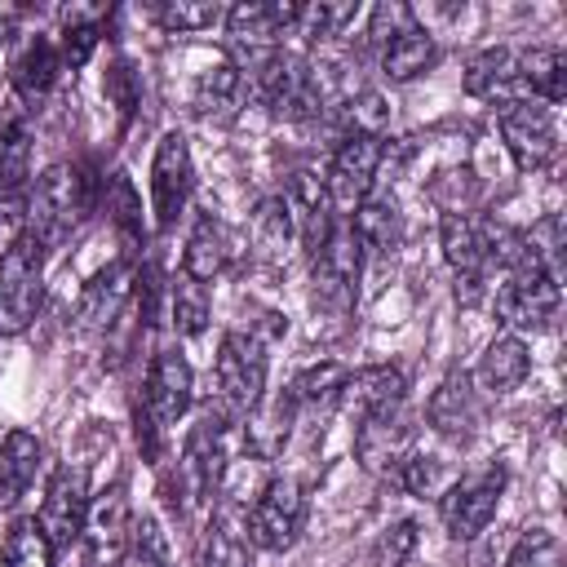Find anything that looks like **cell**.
<instances>
[{"label":"cell","mask_w":567,"mask_h":567,"mask_svg":"<svg viewBox=\"0 0 567 567\" xmlns=\"http://www.w3.org/2000/svg\"><path fill=\"white\" fill-rule=\"evenodd\" d=\"M89 208H93V190H89L84 168L80 164H49L31 186L22 230H31L44 248H53L84 221Z\"/></svg>","instance_id":"6da1fadb"},{"label":"cell","mask_w":567,"mask_h":567,"mask_svg":"<svg viewBox=\"0 0 567 567\" xmlns=\"http://www.w3.org/2000/svg\"><path fill=\"white\" fill-rule=\"evenodd\" d=\"M44 297V244L22 230L0 252V337H18Z\"/></svg>","instance_id":"7a4b0ae2"},{"label":"cell","mask_w":567,"mask_h":567,"mask_svg":"<svg viewBox=\"0 0 567 567\" xmlns=\"http://www.w3.org/2000/svg\"><path fill=\"white\" fill-rule=\"evenodd\" d=\"M359 266H363V244L354 239L350 226H337L328 244L310 257V301L332 315L350 310L359 288Z\"/></svg>","instance_id":"3957f363"},{"label":"cell","mask_w":567,"mask_h":567,"mask_svg":"<svg viewBox=\"0 0 567 567\" xmlns=\"http://www.w3.org/2000/svg\"><path fill=\"white\" fill-rule=\"evenodd\" d=\"M306 523V487L297 478H270L248 514V540L266 554H284L297 545Z\"/></svg>","instance_id":"277c9868"},{"label":"cell","mask_w":567,"mask_h":567,"mask_svg":"<svg viewBox=\"0 0 567 567\" xmlns=\"http://www.w3.org/2000/svg\"><path fill=\"white\" fill-rule=\"evenodd\" d=\"M501 492H505V470L501 465H487V470H474V474L456 478L443 492V501H439V514H443L447 536L474 540L478 532H487V523L496 518Z\"/></svg>","instance_id":"5b68a950"},{"label":"cell","mask_w":567,"mask_h":567,"mask_svg":"<svg viewBox=\"0 0 567 567\" xmlns=\"http://www.w3.org/2000/svg\"><path fill=\"white\" fill-rule=\"evenodd\" d=\"M217 385L235 412H252L266 399V350L252 332H226L217 346Z\"/></svg>","instance_id":"8992f818"},{"label":"cell","mask_w":567,"mask_h":567,"mask_svg":"<svg viewBox=\"0 0 567 567\" xmlns=\"http://www.w3.org/2000/svg\"><path fill=\"white\" fill-rule=\"evenodd\" d=\"M89 474L80 461H66L53 470L44 505H40V532L53 549H66L71 540H80L84 532V514H89Z\"/></svg>","instance_id":"52a82bcc"},{"label":"cell","mask_w":567,"mask_h":567,"mask_svg":"<svg viewBox=\"0 0 567 567\" xmlns=\"http://www.w3.org/2000/svg\"><path fill=\"white\" fill-rule=\"evenodd\" d=\"M501 137L509 159L523 173H536L554 159L558 151V128H554V111L540 102H505L501 106Z\"/></svg>","instance_id":"ba28073f"},{"label":"cell","mask_w":567,"mask_h":567,"mask_svg":"<svg viewBox=\"0 0 567 567\" xmlns=\"http://www.w3.org/2000/svg\"><path fill=\"white\" fill-rule=\"evenodd\" d=\"M381 155H385L381 137H346V142L332 151V164H328V177H323L328 204H332V208L354 213V208L372 195V182H377Z\"/></svg>","instance_id":"9c48e42d"},{"label":"cell","mask_w":567,"mask_h":567,"mask_svg":"<svg viewBox=\"0 0 567 567\" xmlns=\"http://www.w3.org/2000/svg\"><path fill=\"white\" fill-rule=\"evenodd\" d=\"M558 301H563L558 275H549V270H540V266L514 270V275H505V284L496 288V315H501L509 328H545V323L558 315Z\"/></svg>","instance_id":"30bf717a"},{"label":"cell","mask_w":567,"mask_h":567,"mask_svg":"<svg viewBox=\"0 0 567 567\" xmlns=\"http://www.w3.org/2000/svg\"><path fill=\"white\" fill-rule=\"evenodd\" d=\"M190 177H195V164H190L186 137L164 133L159 146H155V159H151V204H155V226L159 230H168L177 221V213L186 208Z\"/></svg>","instance_id":"8fae6325"},{"label":"cell","mask_w":567,"mask_h":567,"mask_svg":"<svg viewBox=\"0 0 567 567\" xmlns=\"http://www.w3.org/2000/svg\"><path fill=\"white\" fill-rule=\"evenodd\" d=\"M221 470H226V416L217 408H208L186 439L177 478H182L186 496L199 501V496H213V487L221 483Z\"/></svg>","instance_id":"7c38bea8"},{"label":"cell","mask_w":567,"mask_h":567,"mask_svg":"<svg viewBox=\"0 0 567 567\" xmlns=\"http://www.w3.org/2000/svg\"><path fill=\"white\" fill-rule=\"evenodd\" d=\"M128 501H124V483H111L97 501H89V514H84V554H89V567H115L124 558V545H128Z\"/></svg>","instance_id":"4fadbf2b"},{"label":"cell","mask_w":567,"mask_h":567,"mask_svg":"<svg viewBox=\"0 0 567 567\" xmlns=\"http://www.w3.org/2000/svg\"><path fill=\"white\" fill-rule=\"evenodd\" d=\"M354 452H359V465L368 474H390L394 478V470L416 452V434L403 421V412L363 416L359 421V434H354Z\"/></svg>","instance_id":"5bb4252c"},{"label":"cell","mask_w":567,"mask_h":567,"mask_svg":"<svg viewBox=\"0 0 567 567\" xmlns=\"http://www.w3.org/2000/svg\"><path fill=\"white\" fill-rule=\"evenodd\" d=\"M133 284H137L133 261H111V266H102V270L84 284V292H80L75 323H80L84 332H106V328H115V319L124 315V306H128V297H133Z\"/></svg>","instance_id":"9a60e30c"},{"label":"cell","mask_w":567,"mask_h":567,"mask_svg":"<svg viewBox=\"0 0 567 567\" xmlns=\"http://www.w3.org/2000/svg\"><path fill=\"white\" fill-rule=\"evenodd\" d=\"M292 22H297V4H284V0H244V4L226 9V31L248 53L279 49V35H288Z\"/></svg>","instance_id":"2e32d148"},{"label":"cell","mask_w":567,"mask_h":567,"mask_svg":"<svg viewBox=\"0 0 567 567\" xmlns=\"http://www.w3.org/2000/svg\"><path fill=\"white\" fill-rule=\"evenodd\" d=\"M190 390H195L190 363L177 350H159L151 359V372H146V416L155 425L182 421L186 408H190Z\"/></svg>","instance_id":"e0dca14e"},{"label":"cell","mask_w":567,"mask_h":567,"mask_svg":"<svg viewBox=\"0 0 567 567\" xmlns=\"http://www.w3.org/2000/svg\"><path fill=\"white\" fill-rule=\"evenodd\" d=\"M408 394V377L390 363H372V368H359L346 377L341 385V403L363 421V416H381V412H399Z\"/></svg>","instance_id":"ac0fdd59"},{"label":"cell","mask_w":567,"mask_h":567,"mask_svg":"<svg viewBox=\"0 0 567 567\" xmlns=\"http://www.w3.org/2000/svg\"><path fill=\"white\" fill-rule=\"evenodd\" d=\"M439 244L447 266L461 275H487V257H492V221L474 217V213H456L439 221Z\"/></svg>","instance_id":"d6986e66"},{"label":"cell","mask_w":567,"mask_h":567,"mask_svg":"<svg viewBox=\"0 0 567 567\" xmlns=\"http://www.w3.org/2000/svg\"><path fill=\"white\" fill-rule=\"evenodd\" d=\"M425 412H430V425H434L439 434H447V439H465V434H474L478 421H483L478 390H474V381H470L465 372L443 377L439 390L430 394V408H425Z\"/></svg>","instance_id":"ffe728a7"},{"label":"cell","mask_w":567,"mask_h":567,"mask_svg":"<svg viewBox=\"0 0 567 567\" xmlns=\"http://www.w3.org/2000/svg\"><path fill=\"white\" fill-rule=\"evenodd\" d=\"M465 93L487 97V102H527L523 84H518V49H483L470 66H465Z\"/></svg>","instance_id":"44dd1931"},{"label":"cell","mask_w":567,"mask_h":567,"mask_svg":"<svg viewBox=\"0 0 567 567\" xmlns=\"http://www.w3.org/2000/svg\"><path fill=\"white\" fill-rule=\"evenodd\" d=\"M62 71H66V66H62L58 44H53L49 35H27V40L18 44L13 62H9V80H13L18 97H27V102H40V97L58 84Z\"/></svg>","instance_id":"7402d4cb"},{"label":"cell","mask_w":567,"mask_h":567,"mask_svg":"<svg viewBox=\"0 0 567 567\" xmlns=\"http://www.w3.org/2000/svg\"><path fill=\"white\" fill-rule=\"evenodd\" d=\"M518 84H523L527 102L558 106L567 97V58H563V49H554V44L518 49Z\"/></svg>","instance_id":"603a6c76"},{"label":"cell","mask_w":567,"mask_h":567,"mask_svg":"<svg viewBox=\"0 0 567 567\" xmlns=\"http://www.w3.org/2000/svg\"><path fill=\"white\" fill-rule=\"evenodd\" d=\"M532 372V354H527V341L518 332H505L496 337L483 354H478V368L470 381H478L487 394H509L523 385V377Z\"/></svg>","instance_id":"cb8c5ba5"},{"label":"cell","mask_w":567,"mask_h":567,"mask_svg":"<svg viewBox=\"0 0 567 567\" xmlns=\"http://www.w3.org/2000/svg\"><path fill=\"white\" fill-rule=\"evenodd\" d=\"M40 470V439L27 430H9L0 439V509L18 505Z\"/></svg>","instance_id":"d4e9b609"},{"label":"cell","mask_w":567,"mask_h":567,"mask_svg":"<svg viewBox=\"0 0 567 567\" xmlns=\"http://www.w3.org/2000/svg\"><path fill=\"white\" fill-rule=\"evenodd\" d=\"M31 177V128H27V111L9 106L0 115V199L18 195Z\"/></svg>","instance_id":"484cf974"},{"label":"cell","mask_w":567,"mask_h":567,"mask_svg":"<svg viewBox=\"0 0 567 567\" xmlns=\"http://www.w3.org/2000/svg\"><path fill=\"white\" fill-rule=\"evenodd\" d=\"M239 97H244V71L230 66V62H217V66H208V71L195 80L190 106H195V115H204V120H230V115L239 111Z\"/></svg>","instance_id":"4316f807"},{"label":"cell","mask_w":567,"mask_h":567,"mask_svg":"<svg viewBox=\"0 0 567 567\" xmlns=\"http://www.w3.org/2000/svg\"><path fill=\"white\" fill-rule=\"evenodd\" d=\"M434 58H439L434 35H430L421 22H412L408 31H399V35L381 49V66H385L390 80H416V75H425V71L434 66Z\"/></svg>","instance_id":"83f0119b"},{"label":"cell","mask_w":567,"mask_h":567,"mask_svg":"<svg viewBox=\"0 0 567 567\" xmlns=\"http://www.w3.org/2000/svg\"><path fill=\"white\" fill-rule=\"evenodd\" d=\"M292 235H297V226H292V213H288L284 195H266L252 213V252H257V261H284L288 248H292Z\"/></svg>","instance_id":"f1b7e54d"},{"label":"cell","mask_w":567,"mask_h":567,"mask_svg":"<svg viewBox=\"0 0 567 567\" xmlns=\"http://www.w3.org/2000/svg\"><path fill=\"white\" fill-rule=\"evenodd\" d=\"M350 230L363 248H377V252H390L399 244V204L390 195H368L354 217H350Z\"/></svg>","instance_id":"f546056e"},{"label":"cell","mask_w":567,"mask_h":567,"mask_svg":"<svg viewBox=\"0 0 567 567\" xmlns=\"http://www.w3.org/2000/svg\"><path fill=\"white\" fill-rule=\"evenodd\" d=\"M221 266H226V235H221V226L213 217H199L195 230H190V239H186L182 275L208 284L213 275H221Z\"/></svg>","instance_id":"4dcf8cb0"},{"label":"cell","mask_w":567,"mask_h":567,"mask_svg":"<svg viewBox=\"0 0 567 567\" xmlns=\"http://www.w3.org/2000/svg\"><path fill=\"white\" fill-rule=\"evenodd\" d=\"M208 315H213V301H208V288L190 275H177L168 284V319L182 337H199L208 328Z\"/></svg>","instance_id":"1f68e13d"},{"label":"cell","mask_w":567,"mask_h":567,"mask_svg":"<svg viewBox=\"0 0 567 567\" xmlns=\"http://www.w3.org/2000/svg\"><path fill=\"white\" fill-rule=\"evenodd\" d=\"M0 567H53V545L44 540L35 518H18L4 536Z\"/></svg>","instance_id":"d6a6232c"},{"label":"cell","mask_w":567,"mask_h":567,"mask_svg":"<svg viewBox=\"0 0 567 567\" xmlns=\"http://www.w3.org/2000/svg\"><path fill=\"white\" fill-rule=\"evenodd\" d=\"M248 527H239L230 514H221L213 527H208V540H204V554H199V567H248Z\"/></svg>","instance_id":"836d02e7"},{"label":"cell","mask_w":567,"mask_h":567,"mask_svg":"<svg viewBox=\"0 0 567 567\" xmlns=\"http://www.w3.org/2000/svg\"><path fill=\"white\" fill-rule=\"evenodd\" d=\"M354 4H297V22H292V31L297 35H306L310 44H323V40H332V35H341L346 31V22H354Z\"/></svg>","instance_id":"e575fe53"},{"label":"cell","mask_w":567,"mask_h":567,"mask_svg":"<svg viewBox=\"0 0 567 567\" xmlns=\"http://www.w3.org/2000/svg\"><path fill=\"white\" fill-rule=\"evenodd\" d=\"M97 35H102V27H97V18H93V13H66L62 35L53 40V44H58L62 66H66V71L84 66V62L93 58V49H97Z\"/></svg>","instance_id":"d590c367"},{"label":"cell","mask_w":567,"mask_h":567,"mask_svg":"<svg viewBox=\"0 0 567 567\" xmlns=\"http://www.w3.org/2000/svg\"><path fill=\"white\" fill-rule=\"evenodd\" d=\"M478 177H474V168H447V173H439L434 182H430V199L443 208V217H456V213H470L474 204H478Z\"/></svg>","instance_id":"8d00e7d4"},{"label":"cell","mask_w":567,"mask_h":567,"mask_svg":"<svg viewBox=\"0 0 567 567\" xmlns=\"http://www.w3.org/2000/svg\"><path fill=\"white\" fill-rule=\"evenodd\" d=\"M151 13H155V22L168 27V31H204V27H213V22L226 18V9L213 4V0H164V4H155Z\"/></svg>","instance_id":"74e56055"},{"label":"cell","mask_w":567,"mask_h":567,"mask_svg":"<svg viewBox=\"0 0 567 567\" xmlns=\"http://www.w3.org/2000/svg\"><path fill=\"white\" fill-rule=\"evenodd\" d=\"M102 204H106L111 221H115L128 239H137V235H142V204H137V190H133V182H128L124 173H111V177H106Z\"/></svg>","instance_id":"f35d334b"},{"label":"cell","mask_w":567,"mask_h":567,"mask_svg":"<svg viewBox=\"0 0 567 567\" xmlns=\"http://www.w3.org/2000/svg\"><path fill=\"white\" fill-rule=\"evenodd\" d=\"M346 368L341 363H315V368H306L297 381H292V399L297 403H332V399H341V385H346Z\"/></svg>","instance_id":"ab89813d"},{"label":"cell","mask_w":567,"mask_h":567,"mask_svg":"<svg viewBox=\"0 0 567 567\" xmlns=\"http://www.w3.org/2000/svg\"><path fill=\"white\" fill-rule=\"evenodd\" d=\"M505 567H563V545H558L554 532H545V527H527V532L514 540Z\"/></svg>","instance_id":"60d3db41"},{"label":"cell","mask_w":567,"mask_h":567,"mask_svg":"<svg viewBox=\"0 0 567 567\" xmlns=\"http://www.w3.org/2000/svg\"><path fill=\"white\" fill-rule=\"evenodd\" d=\"M412 22H416V18H412V9H408V4H394V0H390V4H377V9L368 13V27H363V44L381 53V49H385V44H390L399 31H408Z\"/></svg>","instance_id":"b9f144b4"},{"label":"cell","mask_w":567,"mask_h":567,"mask_svg":"<svg viewBox=\"0 0 567 567\" xmlns=\"http://www.w3.org/2000/svg\"><path fill=\"white\" fill-rule=\"evenodd\" d=\"M439 478H443V465H439L434 456H421V452H412V456L394 470V483H399L408 496H430V492L439 487Z\"/></svg>","instance_id":"7bdbcfd3"},{"label":"cell","mask_w":567,"mask_h":567,"mask_svg":"<svg viewBox=\"0 0 567 567\" xmlns=\"http://www.w3.org/2000/svg\"><path fill=\"white\" fill-rule=\"evenodd\" d=\"M412 545H416V523H394V527H385L381 532V540H377V549H372V563L377 567H399L408 554H412Z\"/></svg>","instance_id":"ee69618b"},{"label":"cell","mask_w":567,"mask_h":567,"mask_svg":"<svg viewBox=\"0 0 567 567\" xmlns=\"http://www.w3.org/2000/svg\"><path fill=\"white\" fill-rule=\"evenodd\" d=\"M106 89L115 93V106L128 115V111H133V102H137V89H133V66H128V62H115V66L106 71Z\"/></svg>","instance_id":"f6af8a7d"},{"label":"cell","mask_w":567,"mask_h":567,"mask_svg":"<svg viewBox=\"0 0 567 567\" xmlns=\"http://www.w3.org/2000/svg\"><path fill=\"white\" fill-rule=\"evenodd\" d=\"M18 18H22V9H18V4H0V44L18 31Z\"/></svg>","instance_id":"bcb514c9"}]
</instances>
